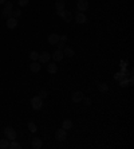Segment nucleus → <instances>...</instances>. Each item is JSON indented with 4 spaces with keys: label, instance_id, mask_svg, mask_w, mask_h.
<instances>
[{
    "label": "nucleus",
    "instance_id": "7",
    "mask_svg": "<svg viewBox=\"0 0 134 149\" xmlns=\"http://www.w3.org/2000/svg\"><path fill=\"white\" fill-rule=\"evenodd\" d=\"M51 56H52V59H54V62H60L63 58H65V55H63V51L62 50H55V51L51 54Z\"/></svg>",
    "mask_w": 134,
    "mask_h": 149
},
{
    "label": "nucleus",
    "instance_id": "24",
    "mask_svg": "<svg viewBox=\"0 0 134 149\" xmlns=\"http://www.w3.org/2000/svg\"><path fill=\"white\" fill-rule=\"evenodd\" d=\"M126 77V74H124V73H115V75H114V79H117V81H121L122 78H125Z\"/></svg>",
    "mask_w": 134,
    "mask_h": 149
},
{
    "label": "nucleus",
    "instance_id": "21",
    "mask_svg": "<svg viewBox=\"0 0 134 149\" xmlns=\"http://www.w3.org/2000/svg\"><path fill=\"white\" fill-rule=\"evenodd\" d=\"M10 149H20L22 148V145L19 144V142H16L15 140H12V141L10 142V146H8Z\"/></svg>",
    "mask_w": 134,
    "mask_h": 149
},
{
    "label": "nucleus",
    "instance_id": "17",
    "mask_svg": "<svg viewBox=\"0 0 134 149\" xmlns=\"http://www.w3.org/2000/svg\"><path fill=\"white\" fill-rule=\"evenodd\" d=\"M65 6H66L65 0H56V3H55L56 11H63V10H65Z\"/></svg>",
    "mask_w": 134,
    "mask_h": 149
},
{
    "label": "nucleus",
    "instance_id": "3",
    "mask_svg": "<svg viewBox=\"0 0 134 149\" xmlns=\"http://www.w3.org/2000/svg\"><path fill=\"white\" fill-rule=\"evenodd\" d=\"M55 139L58 140V141H60V142L66 141V139H67V130H65L63 128L58 129V130L55 132Z\"/></svg>",
    "mask_w": 134,
    "mask_h": 149
},
{
    "label": "nucleus",
    "instance_id": "16",
    "mask_svg": "<svg viewBox=\"0 0 134 149\" xmlns=\"http://www.w3.org/2000/svg\"><path fill=\"white\" fill-rule=\"evenodd\" d=\"M62 128L65 129V130H69V129H72V121H71V120H69V118H66L65 121L62 122Z\"/></svg>",
    "mask_w": 134,
    "mask_h": 149
},
{
    "label": "nucleus",
    "instance_id": "9",
    "mask_svg": "<svg viewBox=\"0 0 134 149\" xmlns=\"http://www.w3.org/2000/svg\"><path fill=\"white\" fill-rule=\"evenodd\" d=\"M6 26H7V28H10V30H14V28H16L17 26V19H15V17H8L7 22H6Z\"/></svg>",
    "mask_w": 134,
    "mask_h": 149
},
{
    "label": "nucleus",
    "instance_id": "19",
    "mask_svg": "<svg viewBox=\"0 0 134 149\" xmlns=\"http://www.w3.org/2000/svg\"><path fill=\"white\" fill-rule=\"evenodd\" d=\"M98 90L101 91V93H106V91H109V86H107L106 83H98Z\"/></svg>",
    "mask_w": 134,
    "mask_h": 149
},
{
    "label": "nucleus",
    "instance_id": "13",
    "mask_svg": "<svg viewBox=\"0 0 134 149\" xmlns=\"http://www.w3.org/2000/svg\"><path fill=\"white\" fill-rule=\"evenodd\" d=\"M65 22H67V23H70V22L72 20V12L71 11H63L62 16H60Z\"/></svg>",
    "mask_w": 134,
    "mask_h": 149
},
{
    "label": "nucleus",
    "instance_id": "4",
    "mask_svg": "<svg viewBox=\"0 0 134 149\" xmlns=\"http://www.w3.org/2000/svg\"><path fill=\"white\" fill-rule=\"evenodd\" d=\"M76 8H78L79 12H85V11H87V8H89V1H87V0H78Z\"/></svg>",
    "mask_w": 134,
    "mask_h": 149
},
{
    "label": "nucleus",
    "instance_id": "5",
    "mask_svg": "<svg viewBox=\"0 0 134 149\" xmlns=\"http://www.w3.org/2000/svg\"><path fill=\"white\" fill-rule=\"evenodd\" d=\"M50 59H51V54L48 51H43L39 54V58L38 61H40V63H48L50 62Z\"/></svg>",
    "mask_w": 134,
    "mask_h": 149
},
{
    "label": "nucleus",
    "instance_id": "11",
    "mask_svg": "<svg viewBox=\"0 0 134 149\" xmlns=\"http://www.w3.org/2000/svg\"><path fill=\"white\" fill-rule=\"evenodd\" d=\"M31 145H32V148L34 149H40L42 146H43V142H42V140L39 139V137H34V139H32Z\"/></svg>",
    "mask_w": 134,
    "mask_h": 149
},
{
    "label": "nucleus",
    "instance_id": "1",
    "mask_svg": "<svg viewBox=\"0 0 134 149\" xmlns=\"http://www.w3.org/2000/svg\"><path fill=\"white\" fill-rule=\"evenodd\" d=\"M31 106L34 110H40L43 108V98H40L39 95L31 98Z\"/></svg>",
    "mask_w": 134,
    "mask_h": 149
},
{
    "label": "nucleus",
    "instance_id": "27",
    "mask_svg": "<svg viewBox=\"0 0 134 149\" xmlns=\"http://www.w3.org/2000/svg\"><path fill=\"white\" fill-rule=\"evenodd\" d=\"M30 0H17V4H19V7H26L28 4Z\"/></svg>",
    "mask_w": 134,
    "mask_h": 149
},
{
    "label": "nucleus",
    "instance_id": "10",
    "mask_svg": "<svg viewBox=\"0 0 134 149\" xmlns=\"http://www.w3.org/2000/svg\"><path fill=\"white\" fill-rule=\"evenodd\" d=\"M42 69V65L38 62V61H34V62L30 65V70H31L32 73H39Z\"/></svg>",
    "mask_w": 134,
    "mask_h": 149
},
{
    "label": "nucleus",
    "instance_id": "32",
    "mask_svg": "<svg viewBox=\"0 0 134 149\" xmlns=\"http://www.w3.org/2000/svg\"><path fill=\"white\" fill-rule=\"evenodd\" d=\"M6 1H7V0H0V4H4Z\"/></svg>",
    "mask_w": 134,
    "mask_h": 149
},
{
    "label": "nucleus",
    "instance_id": "12",
    "mask_svg": "<svg viewBox=\"0 0 134 149\" xmlns=\"http://www.w3.org/2000/svg\"><path fill=\"white\" fill-rule=\"evenodd\" d=\"M47 71H48V74H55L56 71H58V66H56V63L55 62H48V65H47Z\"/></svg>",
    "mask_w": 134,
    "mask_h": 149
},
{
    "label": "nucleus",
    "instance_id": "29",
    "mask_svg": "<svg viewBox=\"0 0 134 149\" xmlns=\"http://www.w3.org/2000/svg\"><path fill=\"white\" fill-rule=\"evenodd\" d=\"M56 45H58V49H59V50H62V49H65V47H66V45L63 43V42H58Z\"/></svg>",
    "mask_w": 134,
    "mask_h": 149
},
{
    "label": "nucleus",
    "instance_id": "18",
    "mask_svg": "<svg viewBox=\"0 0 134 149\" xmlns=\"http://www.w3.org/2000/svg\"><path fill=\"white\" fill-rule=\"evenodd\" d=\"M10 146V140L8 139H1L0 140V148L1 149H7Z\"/></svg>",
    "mask_w": 134,
    "mask_h": 149
},
{
    "label": "nucleus",
    "instance_id": "25",
    "mask_svg": "<svg viewBox=\"0 0 134 149\" xmlns=\"http://www.w3.org/2000/svg\"><path fill=\"white\" fill-rule=\"evenodd\" d=\"M4 11H12V3L11 1H6L4 3Z\"/></svg>",
    "mask_w": 134,
    "mask_h": 149
},
{
    "label": "nucleus",
    "instance_id": "2",
    "mask_svg": "<svg viewBox=\"0 0 134 149\" xmlns=\"http://www.w3.org/2000/svg\"><path fill=\"white\" fill-rule=\"evenodd\" d=\"M4 136H6V139H8L10 141L16 140V132H15V129L11 128V126H7V128L4 129Z\"/></svg>",
    "mask_w": 134,
    "mask_h": 149
},
{
    "label": "nucleus",
    "instance_id": "6",
    "mask_svg": "<svg viewBox=\"0 0 134 149\" xmlns=\"http://www.w3.org/2000/svg\"><path fill=\"white\" fill-rule=\"evenodd\" d=\"M83 98H85V94H83L82 91H74V93H72V95H71L72 102H75V104H78V102L83 101Z\"/></svg>",
    "mask_w": 134,
    "mask_h": 149
},
{
    "label": "nucleus",
    "instance_id": "14",
    "mask_svg": "<svg viewBox=\"0 0 134 149\" xmlns=\"http://www.w3.org/2000/svg\"><path fill=\"white\" fill-rule=\"evenodd\" d=\"M48 43L50 45H56L59 42V35L58 34H51V35H48V38H47Z\"/></svg>",
    "mask_w": 134,
    "mask_h": 149
},
{
    "label": "nucleus",
    "instance_id": "20",
    "mask_svg": "<svg viewBox=\"0 0 134 149\" xmlns=\"http://www.w3.org/2000/svg\"><path fill=\"white\" fill-rule=\"evenodd\" d=\"M27 128L31 133H36V130H38V126H36V124H34V122H28Z\"/></svg>",
    "mask_w": 134,
    "mask_h": 149
},
{
    "label": "nucleus",
    "instance_id": "22",
    "mask_svg": "<svg viewBox=\"0 0 134 149\" xmlns=\"http://www.w3.org/2000/svg\"><path fill=\"white\" fill-rule=\"evenodd\" d=\"M38 58H39V52H36V51L30 52V59H31L32 62H34V61H38Z\"/></svg>",
    "mask_w": 134,
    "mask_h": 149
},
{
    "label": "nucleus",
    "instance_id": "28",
    "mask_svg": "<svg viewBox=\"0 0 134 149\" xmlns=\"http://www.w3.org/2000/svg\"><path fill=\"white\" fill-rule=\"evenodd\" d=\"M39 97H40V98H46V97H47V91H46V90H40V91H39Z\"/></svg>",
    "mask_w": 134,
    "mask_h": 149
},
{
    "label": "nucleus",
    "instance_id": "8",
    "mask_svg": "<svg viewBox=\"0 0 134 149\" xmlns=\"http://www.w3.org/2000/svg\"><path fill=\"white\" fill-rule=\"evenodd\" d=\"M75 22L78 24H85L87 22V16L85 15V12H78V14L75 15Z\"/></svg>",
    "mask_w": 134,
    "mask_h": 149
},
{
    "label": "nucleus",
    "instance_id": "15",
    "mask_svg": "<svg viewBox=\"0 0 134 149\" xmlns=\"http://www.w3.org/2000/svg\"><path fill=\"white\" fill-rule=\"evenodd\" d=\"M62 51H63V55H65V56H69V58L74 56V54H75V52H74V50H72L71 47H69V46H66Z\"/></svg>",
    "mask_w": 134,
    "mask_h": 149
},
{
    "label": "nucleus",
    "instance_id": "30",
    "mask_svg": "<svg viewBox=\"0 0 134 149\" xmlns=\"http://www.w3.org/2000/svg\"><path fill=\"white\" fill-rule=\"evenodd\" d=\"M66 40H67V36H66V35H59V42H63V43H65Z\"/></svg>",
    "mask_w": 134,
    "mask_h": 149
},
{
    "label": "nucleus",
    "instance_id": "23",
    "mask_svg": "<svg viewBox=\"0 0 134 149\" xmlns=\"http://www.w3.org/2000/svg\"><path fill=\"white\" fill-rule=\"evenodd\" d=\"M119 86L121 87H127V86H129V79H127L126 77H125V78H122V79L119 81Z\"/></svg>",
    "mask_w": 134,
    "mask_h": 149
},
{
    "label": "nucleus",
    "instance_id": "31",
    "mask_svg": "<svg viewBox=\"0 0 134 149\" xmlns=\"http://www.w3.org/2000/svg\"><path fill=\"white\" fill-rule=\"evenodd\" d=\"M83 100H85V102H86V105H90V104H91V102H90V100H89V98H83Z\"/></svg>",
    "mask_w": 134,
    "mask_h": 149
},
{
    "label": "nucleus",
    "instance_id": "26",
    "mask_svg": "<svg viewBox=\"0 0 134 149\" xmlns=\"http://www.w3.org/2000/svg\"><path fill=\"white\" fill-rule=\"evenodd\" d=\"M22 16V11L16 10V11H12V17H15V19H17V17Z\"/></svg>",
    "mask_w": 134,
    "mask_h": 149
}]
</instances>
